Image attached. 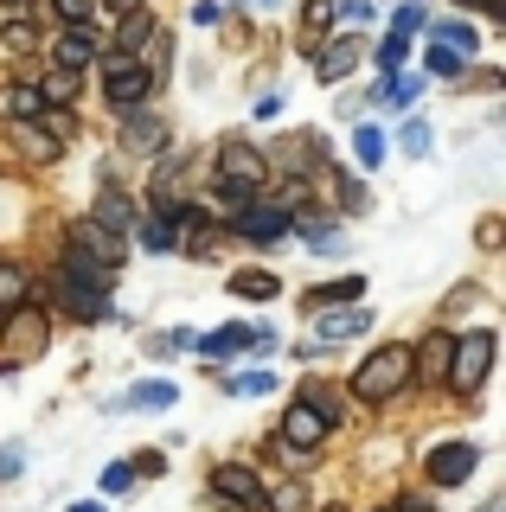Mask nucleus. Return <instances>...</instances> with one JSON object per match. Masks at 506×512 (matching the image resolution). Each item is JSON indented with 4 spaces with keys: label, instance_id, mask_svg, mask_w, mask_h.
Segmentation results:
<instances>
[{
    "label": "nucleus",
    "instance_id": "f257e3e1",
    "mask_svg": "<svg viewBox=\"0 0 506 512\" xmlns=\"http://www.w3.org/2000/svg\"><path fill=\"white\" fill-rule=\"evenodd\" d=\"M410 384V346H378L366 365L353 372V397L359 404H385Z\"/></svg>",
    "mask_w": 506,
    "mask_h": 512
},
{
    "label": "nucleus",
    "instance_id": "f03ea898",
    "mask_svg": "<svg viewBox=\"0 0 506 512\" xmlns=\"http://www.w3.org/2000/svg\"><path fill=\"white\" fill-rule=\"evenodd\" d=\"M103 90H109V103H116L122 116H135V109L154 96V77H148V64L135 52H103Z\"/></svg>",
    "mask_w": 506,
    "mask_h": 512
},
{
    "label": "nucleus",
    "instance_id": "7ed1b4c3",
    "mask_svg": "<svg viewBox=\"0 0 506 512\" xmlns=\"http://www.w3.org/2000/svg\"><path fill=\"white\" fill-rule=\"evenodd\" d=\"M487 372H494V333H462L449 352V378L442 384H455L462 397H474L487 384Z\"/></svg>",
    "mask_w": 506,
    "mask_h": 512
},
{
    "label": "nucleus",
    "instance_id": "20e7f679",
    "mask_svg": "<svg viewBox=\"0 0 506 512\" xmlns=\"http://www.w3.org/2000/svg\"><path fill=\"white\" fill-rule=\"evenodd\" d=\"M0 333H7V359H33V352L52 340V320H45V308H33V301H20V308L0 314Z\"/></svg>",
    "mask_w": 506,
    "mask_h": 512
},
{
    "label": "nucleus",
    "instance_id": "39448f33",
    "mask_svg": "<svg viewBox=\"0 0 506 512\" xmlns=\"http://www.w3.org/2000/svg\"><path fill=\"white\" fill-rule=\"evenodd\" d=\"M212 493L225 506H237V512H257L263 506V480L250 474V468H237V461H218V468H212Z\"/></svg>",
    "mask_w": 506,
    "mask_h": 512
},
{
    "label": "nucleus",
    "instance_id": "423d86ee",
    "mask_svg": "<svg viewBox=\"0 0 506 512\" xmlns=\"http://www.w3.org/2000/svg\"><path fill=\"white\" fill-rule=\"evenodd\" d=\"M71 256H90V263L122 269V244H116V231H103L97 218H77V224H71Z\"/></svg>",
    "mask_w": 506,
    "mask_h": 512
},
{
    "label": "nucleus",
    "instance_id": "0eeeda50",
    "mask_svg": "<svg viewBox=\"0 0 506 512\" xmlns=\"http://www.w3.org/2000/svg\"><path fill=\"white\" fill-rule=\"evenodd\" d=\"M366 327H372V308H321V320H314V340H321V346H340V340H359Z\"/></svg>",
    "mask_w": 506,
    "mask_h": 512
},
{
    "label": "nucleus",
    "instance_id": "6e6552de",
    "mask_svg": "<svg viewBox=\"0 0 506 512\" xmlns=\"http://www.w3.org/2000/svg\"><path fill=\"white\" fill-rule=\"evenodd\" d=\"M449 352H455V340L436 327L423 346H410V378H423V384H442V378H449Z\"/></svg>",
    "mask_w": 506,
    "mask_h": 512
},
{
    "label": "nucleus",
    "instance_id": "1a4fd4ad",
    "mask_svg": "<svg viewBox=\"0 0 506 512\" xmlns=\"http://www.w3.org/2000/svg\"><path fill=\"white\" fill-rule=\"evenodd\" d=\"M474 461H481V455H474V442H442L436 455H430V480H436V487H462V480L474 474Z\"/></svg>",
    "mask_w": 506,
    "mask_h": 512
},
{
    "label": "nucleus",
    "instance_id": "9d476101",
    "mask_svg": "<svg viewBox=\"0 0 506 512\" xmlns=\"http://www.w3.org/2000/svg\"><path fill=\"white\" fill-rule=\"evenodd\" d=\"M289 212H282V205H257V199H250L244 205V212H237V231H244V237H257V244H276V237L282 231H289Z\"/></svg>",
    "mask_w": 506,
    "mask_h": 512
},
{
    "label": "nucleus",
    "instance_id": "9b49d317",
    "mask_svg": "<svg viewBox=\"0 0 506 512\" xmlns=\"http://www.w3.org/2000/svg\"><path fill=\"white\" fill-rule=\"evenodd\" d=\"M282 442H289V448H314V442H327V423H321V410L295 397V404H289V416H282Z\"/></svg>",
    "mask_w": 506,
    "mask_h": 512
},
{
    "label": "nucleus",
    "instance_id": "f8f14e48",
    "mask_svg": "<svg viewBox=\"0 0 506 512\" xmlns=\"http://www.w3.org/2000/svg\"><path fill=\"white\" fill-rule=\"evenodd\" d=\"M359 52H366L359 39H327V45H321V58H314V77H321V84H340V77L359 64Z\"/></svg>",
    "mask_w": 506,
    "mask_h": 512
},
{
    "label": "nucleus",
    "instance_id": "ddd939ff",
    "mask_svg": "<svg viewBox=\"0 0 506 512\" xmlns=\"http://www.w3.org/2000/svg\"><path fill=\"white\" fill-rule=\"evenodd\" d=\"M199 346V359H231V352H244V346H270V333H250V327H218V333H205Z\"/></svg>",
    "mask_w": 506,
    "mask_h": 512
},
{
    "label": "nucleus",
    "instance_id": "4468645a",
    "mask_svg": "<svg viewBox=\"0 0 506 512\" xmlns=\"http://www.w3.org/2000/svg\"><path fill=\"white\" fill-rule=\"evenodd\" d=\"M52 58H58V71H84V64H97V39H90L84 26H71L65 39L52 45Z\"/></svg>",
    "mask_w": 506,
    "mask_h": 512
},
{
    "label": "nucleus",
    "instance_id": "2eb2a0df",
    "mask_svg": "<svg viewBox=\"0 0 506 512\" xmlns=\"http://www.w3.org/2000/svg\"><path fill=\"white\" fill-rule=\"evenodd\" d=\"M173 397H180V391H173L167 378H148V384H135L129 397H116V416H129V410H167Z\"/></svg>",
    "mask_w": 506,
    "mask_h": 512
},
{
    "label": "nucleus",
    "instance_id": "dca6fc26",
    "mask_svg": "<svg viewBox=\"0 0 506 512\" xmlns=\"http://www.w3.org/2000/svg\"><path fill=\"white\" fill-rule=\"evenodd\" d=\"M366 295V276H340V282H321L302 295V308H340V301H359Z\"/></svg>",
    "mask_w": 506,
    "mask_h": 512
},
{
    "label": "nucleus",
    "instance_id": "f3484780",
    "mask_svg": "<svg viewBox=\"0 0 506 512\" xmlns=\"http://www.w3.org/2000/svg\"><path fill=\"white\" fill-rule=\"evenodd\" d=\"M97 224H103V231H129V224H135V199L116 192V186H103L97 192Z\"/></svg>",
    "mask_w": 506,
    "mask_h": 512
},
{
    "label": "nucleus",
    "instance_id": "a211bd4d",
    "mask_svg": "<svg viewBox=\"0 0 506 512\" xmlns=\"http://www.w3.org/2000/svg\"><path fill=\"white\" fill-rule=\"evenodd\" d=\"M65 308H71L77 320H109V314H116L103 288H84V282H65Z\"/></svg>",
    "mask_w": 506,
    "mask_h": 512
},
{
    "label": "nucleus",
    "instance_id": "6ab92c4d",
    "mask_svg": "<svg viewBox=\"0 0 506 512\" xmlns=\"http://www.w3.org/2000/svg\"><path fill=\"white\" fill-rule=\"evenodd\" d=\"M0 109H7L13 122H33L39 109H45V96H39L33 84H7V90H0Z\"/></svg>",
    "mask_w": 506,
    "mask_h": 512
},
{
    "label": "nucleus",
    "instance_id": "aec40b11",
    "mask_svg": "<svg viewBox=\"0 0 506 512\" xmlns=\"http://www.w3.org/2000/svg\"><path fill=\"white\" fill-rule=\"evenodd\" d=\"M26 295H33V276H26L20 263H0V314H7V308H20Z\"/></svg>",
    "mask_w": 506,
    "mask_h": 512
},
{
    "label": "nucleus",
    "instance_id": "412c9836",
    "mask_svg": "<svg viewBox=\"0 0 506 512\" xmlns=\"http://www.w3.org/2000/svg\"><path fill=\"white\" fill-rule=\"evenodd\" d=\"M327 26H334V0H308L302 7V45H321Z\"/></svg>",
    "mask_w": 506,
    "mask_h": 512
},
{
    "label": "nucleus",
    "instance_id": "4be33fe9",
    "mask_svg": "<svg viewBox=\"0 0 506 512\" xmlns=\"http://www.w3.org/2000/svg\"><path fill=\"white\" fill-rule=\"evenodd\" d=\"M263 506H270V512H308V487H302V480H282V487H263Z\"/></svg>",
    "mask_w": 506,
    "mask_h": 512
},
{
    "label": "nucleus",
    "instance_id": "5701e85b",
    "mask_svg": "<svg viewBox=\"0 0 506 512\" xmlns=\"http://www.w3.org/2000/svg\"><path fill=\"white\" fill-rule=\"evenodd\" d=\"M231 295H244V301H270V295H276V276H263V269H237V276H231Z\"/></svg>",
    "mask_w": 506,
    "mask_h": 512
},
{
    "label": "nucleus",
    "instance_id": "b1692460",
    "mask_svg": "<svg viewBox=\"0 0 506 512\" xmlns=\"http://www.w3.org/2000/svg\"><path fill=\"white\" fill-rule=\"evenodd\" d=\"M436 45H449V52H474V45H481V39H474V26H462V20H436Z\"/></svg>",
    "mask_w": 506,
    "mask_h": 512
},
{
    "label": "nucleus",
    "instance_id": "393cba45",
    "mask_svg": "<svg viewBox=\"0 0 506 512\" xmlns=\"http://www.w3.org/2000/svg\"><path fill=\"white\" fill-rule=\"evenodd\" d=\"M0 45H7V52H20V58H33L39 52V32L26 26V20H7V26H0Z\"/></svg>",
    "mask_w": 506,
    "mask_h": 512
},
{
    "label": "nucleus",
    "instance_id": "a878e982",
    "mask_svg": "<svg viewBox=\"0 0 506 512\" xmlns=\"http://www.w3.org/2000/svg\"><path fill=\"white\" fill-rule=\"evenodd\" d=\"M417 77H391V84L385 90H378V103H385V109H410V103H417Z\"/></svg>",
    "mask_w": 506,
    "mask_h": 512
},
{
    "label": "nucleus",
    "instance_id": "bb28decb",
    "mask_svg": "<svg viewBox=\"0 0 506 512\" xmlns=\"http://www.w3.org/2000/svg\"><path fill=\"white\" fill-rule=\"evenodd\" d=\"M141 39H154V20H148V13H141V7H135V13H129V20H122V45H116V52H135V45H141Z\"/></svg>",
    "mask_w": 506,
    "mask_h": 512
},
{
    "label": "nucleus",
    "instance_id": "cd10ccee",
    "mask_svg": "<svg viewBox=\"0 0 506 512\" xmlns=\"http://www.w3.org/2000/svg\"><path fill=\"white\" fill-rule=\"evenodd\" d=\"M45 103H71V96H77V71H45Z\"/></svg>",
    "mask_w": 506,
    "mask_h": 512
},
{
    "label": "nucleus",
    "instance_id": "c85d7f7f",
    "mask_svg": "<svg viewBox=\"0 0 506 512\" xmlns=\"http://www.w3.org/2000/svg\"><path fill=\"white\" fill-rule=\"evenodd\" d=\"M52 7H58L65 26H84V32H90V20H97V0H52Z\"/></svg>",
    "mask_w": 506,
    "mask_h": 512
},
{
    "label": "nucleus",
    "instance_id": "c756f323",
    "mask_svg": "<svg viewBox=\"0 0 506 512\" xmlns=\"http://www.w3.org/2000/svg\"><path fill=\"white\" fill-rule=\"evenodd\" d=\"M353 148H359V167H378V160H385V135H378V128H359Z\"/></svg>",
    "mask_w": 506,
    "mask_h": 512
},
{
    "label": "nucleus",
    "instance_id": "7c9ffc66",
    "mask_svg": "<svg viewBox=\"0 0 506 512\" xmlns=\"http://www.w3.org/2000/svg\"><path fill=\"white\" fill-rule=\"evenodd\" d=\"M161 141H167V135H161V122H129V148H135V154H154Z\"/></svg>",
    "mask_w": 506,
    "mask_h": 512
},
{
    "label": "nucleus",
    "instance_id": "2f4dec72",
    "mask_svg": "<svg viewBox=\"0 0 506 512\" xmlns=\"http://www.w3.org/2000/svg\"><path fill=\"white\" fill-rule=\"evenodd\" d=\"M404 52H410V32H391V39L378 45V64H385V71H398V64H404Z\"/></svg>",
    "mask_w": 506,
    "mask_h": 512
},
{
    "label": "nucleus",
    "instance_id": "473e14b6",
    "mask_svg": "<svg viewBox=\"0 0 506 512\" xmlns=\"http://www.w3.org/2000/svg\"><path fill=\"white\" fill-rule=\"evenodd\" d=\"M462 64H468V58L449 52V45H436V52H430V71H436V77H462Z\"/></svg>",
    "mask_w": 506,
    "mask_h": 512
},
{
    "label": "nucleus",
    "instance_id": "72a5a7b5",
    "mask_svg": "<svg viewBox=\"0 0 506 512\" xmlns=\"http://www.w3.org/2000/svg\"><path fill=\"white\" fill-rule=\"evenodd\" d=\"M270 384H276L270 372H244V378H231V391H237V397H263Z\"/></svg>",
    "mask_w": 506,
    "mask_h": 512
},
{
    "label": "nucleus",
    "instance_id": "f704fd0d",
    "mask_svg": "<svg viewBox=\"0 0 506 512\" xmlns=\"http://www.w3.org/2000/svg\"><path fill=\"white\" fill-rule=\"evenodd\" d=\"M20 141H26V154H33V160H58V141H52V135H33V128H20Z\"/></svg>",
    "mask_w": 506,
    "mask_h": 512
},
{
    "label": "nucleus",
    "instance_id": "c9c22d12",
    "mask_svg": "<svg viewBox=\"0 0 506 512\" xmlns=\"http://www.w3.org/2000/svg\"><path fill=\"white\" fill-rule=\"evenodd\" d=\"M340 212H366V186H359L353 173L340 180Z\"/></svg>",
    "mask_w": 506,
    "mask_h": 512
},
{
    "label": "nucleus",
    "instance_id": "e433bc0d",
    "mask_svg": "<svg viewBox=\"0 0 506 512\" xmlns=\"http://www.w3.org/2000/svg\"><path fill=\"white\" fill-rule=\"evenodd\" d=\"M129 468L154 480V474H167V455H154V448H141V455H129Z\"/></svg>",
    "mask_w": 506,
    "mask_h": 512
},
{
    "label": "nucleus",
    "instance_id": "4c0bfd02",
    "mask_svg": "<svg viewBox=\"0 0 506 512\" xmlns=\"http://www.w3.org/2000/svg\"><path fill=\"white\" fill-rule=\"evenodd\" d=\"M129 480H135V468H129V461H116V468L103 474V487H109V493H122V487H129Z\"/></svg>",
    "mask_w": 506,
    "mask_h": 512
},
{
    "label": "nucleus",
    "instance_id": "58836bf2",
    "mask_svg": "<svg viewBox=\"0 0 506 512\" xmlns=\"http://www.w3.org/2000/svg\"><path fill=\"white\" fill-rule=\"evenodd\" d=\"M404 148H410V154H423V148H430V128L410 122V128H404Z\"/></svg>",
    "mask_w": 506,
    "mask_h": 512
},
{
    "label": "nucleus",
    "instance_id": "ea45409f",
    "mask_svg": "<svg viewBox=\"0 0 506 512\" xmlns=\"http://www.w3.org/2000/svg\"><path fill=\"white\" fill-rule=\"evenodd\" d=\"M334 13H346V20H353V26H366V20H372V7H366V0H340Z\"/></svg>",
    "mask_w": 506,
    "mask_h": 512
},
{
    "label": "nucleus",
    "instance_id": "a19ab883",
    "mask_svg": "<svg viewBox=\"0 0 506 512\" xmlns=\"http://www.w3.org/2000/svg\"><path fill=\"white\" fill-rule=\"evenodd\" d=\"M20 461H26V455H20V448H13V442L0 448V480H13V474H20Z\"/></svg>",
    "mask_w": 506,
    "mask_h": 512
},
{
    "label": "nucleus",
    "instance_id": "79ce46f5",
    "mask_svg": "<svg viewBox=\"0 0 506 512\" xmlns=\"http://www.w3.org/2000/svg\"><path fill=\"white\" fill-rule=\"evenodd\" d=\"M423 26V7H398V26H391V32H417Z\"/></svg>",
    "mask_w": 506,
    "mask_h": 512
},
{
    "label": "nucleus",
    "instance_id": "37998d69",
    "mask_svg": "<svg viewBox=\"0 0 506 512\" xmlns=\"http://www.w3.org/2000/svg\"><path fill=\"white\" fill-rule=\"evenodd\" d=\"M135 7H141V0H103V13H109V20H129Z\"/></svg>",
    "mask_w": 506,
    "mask_h": 512
},
{
    "label": "nucleus",
    "instance_id": "c03bdc74",
    "mask_svg": "<svg viewBox=\"0 0 506 512\" xmlns=\"http://www.w3.org/2000/svg\"><path fill=\"white\" fill-rule=\"evenodd\" d=\"M391 512H436V506L423 500V493H410V500H404V506H391Z\"/></svg>",
    "mask_w": 506,
    "mask_h": 512
},
{
    "label": "nucleus",
    "instance_id": "a18cd8bd",
    "mask_svg": "<svg viewBox=\"0 0 506 512\" xmlns=\"http://www.w3.org/2000/svg\"><path fill=\"white\" fill-rule=\"evenodd\" d=\"M71 512H103V500H77V506H71Z\"/></svg>",
    "mask_w": 506,
    "mask_h": 512
},
{
    "label": "nucleus",
    "instance_id": "49530a36",
    "mask_svg": "<svg viewBox=\"0 0 506 512\" xmlns=\"http://www.w3.org/2000/svg\"><path fill=\"white\" fill-rule=\"evenodd\" d=\"M13 7H33V0H13Z\"/></svg>",
    "mask_w": 506,
    "mask_h": 512
},
{
    "label": "nucleus",
    "instance_id": "de8ad7c7",
    "mask_svg": "<svg viewBox=\"0 0 506 512\" xmlns=\"http://www.w3.org/2000/svg\"><path fill=\"white\" fill-rule=\"evenodd\" d=\"M327 512H340V506H327Z\"/></svg>",
    "mask_w": 506,
    "mask_h": 512
},
{
    "label": "nucleus",
    "instance_id": "09e8293b",
    "mask_svg": "<svg viewBox=\"0 0 506 512\" xmlns=\"http://www.w3.org/2000/svg\"><path fill=\"white\" fill-rule=\"evenodd\" d=\"M385 512H391V506H385Z\"/></svg>",
    "mask_w": 506,
    "mask_h": 512
}]
</instances>
